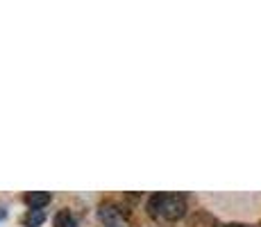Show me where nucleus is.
<instances>
[{
    "mask_svg": "<svg viewBox=\"0 0 261 227\" xmlns=\"http://www.w3.org/2000/svg\"><path fill=\"white\" fill-rule=\"evenodd\" d=\"M145 209L150 218L162 220V223H175L187 214V198L179 193H152Z\"/></svg>",
    "mask_w": 261,
    "mask_h": 227,
    "instance_id": "f257e3e1",
    "label": "nucleus"
},
{
    "mask_svg": "<svg viewBox=\"0 0 261 227\" xmlns=\"http://www.w3.org/2000/svg\"><path fill=\"white\" fill-rule=\"evenodd\" d=\"M98 216H100V220L105 223V227L127 225V220H125L123 211H120L118 207H114V205H102V207H100V211H98Z\"/></svg>",
    "mask_w": 261,
    "mask_h": 227,
    "instance_id": "f03ea898",
    "label": "nucleus"
},
{
    "mask_svg": "<svg viewBox=\"0 0 261 227\" xmlns=\"http://www.w3.org/2000/svg\"><path fill=\"white\" fill-rule=\"evenodd\" d=\"M50 200H53V195L48 191H30V193H25V205L30 209H43Z\"/></svg>",
    "mask_w": 261,
    "mask_h": 227,
    "instance_id": "7ed1b4c3",
    "label": "nucleus"
},
{
    "mask_svg": "<svg viewBox=\"0 0 261 227\" xmlns=\"http://www.w3.org/2000/svg\"><path fill=\"white\" fill-rule=\"evenodd\" d=\"M43 220H46V216H43L41 209H30L28 214H25V218H23V225L25 227H39Z\"/></svg>",
    "mask_w": 261,
    "mask_h": 227,
    "instance_id": "20e7f679",
    "label": "nucleus"
},
{
    "mask_svg": "<svg viewBox=\"0 0 261 227\" xmlns=\"http://www.w3.org/2000/svg\"><path fill=\"white\" fill-rule=\"evenodd\" d=\"M55 227H75V218L71 216V211L62 209L55 216Z\"/></svg>",
    "mask_w": 261,
    "mask_h": 227,
    "instance_id": "39448f33",
    "label": "nucleus"
},
{
    "mask_svg": "<svg viewBox=\"0 0 261 227\" xmlns=\"http://www.w3.org/2000/svg\"><path fill=\"white\" fill-rule=\"evenodd\" d=\"M216 227H250V225H243V223H220Z\"/></svg>",
    "mask_w": 261,
    "mask_h": 227,
    "instance_id": "423d86ee",
    "label": "nucleus"
},
{
    "mask_svg": "<svg viewBox=\"0 0 261 227\" xmlns=\"http://www.w3.org/2000/svg\"><path fill=\"white\" fill-rule=\"evenodd\" d=\"M5 214H7V211H5V209H3V207H0V220H3V218H5Z\"/></svg>",
    "mask_w": 261,
    "mask_h": 227,
    "instance_id": "0eeeda50",
    "label": "nucleus"
},
{
    "mask_svg": "<svg viewBox=\"0 0 261 227\" xmlns=\"http://www.w3.org/2000/svg\"><path fill=\"white\" fill-rule=\"evenodd\" d=\"M112 227H127V225H112Z\"/></svg>",
    "mask_w": 261,
    "mask_h": 227,
    "instance_id": "6e6552de",
    "label": "nucleus"
}]
</instances>
